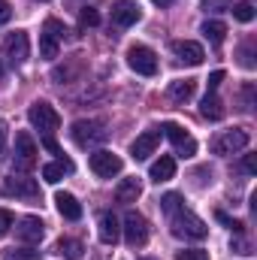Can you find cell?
I'll list each match as a JSON object with an SVG mask.
<instances>
[{
	"label": "cell",
	"mask_w": 257,
	"mask_h": 260,
	"mask_svg": "<svg viewBox=\"0 0 257 260\" xmlns=\"http://www.w3.org/2000/svg\"><path fill=\"white\" fill-rule=\"evenodd\" d=\"M37 167V142L30 139V133H15V170L18 173H30Z\"/></svg>",
	"instance_id": "cell-6"
},
{
	"label": "cell",
	"mask_w": 257,
	"mask_h": 260,
	"mask_svg": "<svg viewBox=\"0 0 257 260\" xmlns=\"http://www.w3.org/2000/svg\"><path fill=\"white\" fill-rule=\"evenodd\" d=\"M88 164H91L94 176H100V179H112V176H118V173H121V167H124L118 154H112V151H103V148H100V151H94Z\"/></svg>",
	"instance_id": "cell-9"
},
{
	"label": "cell",
	"mask_w": 257,
	"mask_h": 260,
	"mask_svg": "<svg viewBox=\"0 0 257 260\" xmlns=\"http://www.w3.org/2000/svg\"><path fill=\"white\" fill-rule=\"evenodd\" d=\"M118 236H121L118 218H115L112 212H103V215H100V242H106V245H115V242H118Z\"/></svg>",
	"instance_id": "cell-18"
},
{
	"label": "cell",
	"mask_w": 257,
	"mask_h": 260,
	"mask_svg": "<svg viewBox=\"0 0 257 260\" xmlns=\"http://www.w3.org/2000/svg\"><path fill=\"white\" fill-rule=\"evenodd\" d=\"M27 121L34 124V127L40 130L43 136H52L55 130L61 127V115H58V109L55 106H49V103H34L30 109H27Z\"/></svg>",
	"instance_id": "cell-2"
},
{
	"label": "cell",
	"mask_w": 257,
	"mask_h": 260,
	"mask_svg": "<svg viewBox=\"0 0 257 260\" xmlns=\"http://www.w3.org/2000/svg\"><path fill=\"white\" fill-rule=\"evenodd\" d=\"M170 227H173V233L182 236V239H206V233H209L206 221H200V218H197L194 212H188L185 206L170 215Z\"/></svg>",
	"instance_id": "cell-1"
},
{
	"label": "cell",
	"mask_w": 257,
	"mask_h": 260,
	"mask_svg": "<svg viewBox=\"0 0 257 260\" xmlns=\"http://www.w3.org/2000/svg\"><path fill=\"white\" fill-rule=\"evenodd\" d=\"M12 224H15V218H12V212H9V209H0V236H6Z\"/></svg>",
	"instance_id": "cell-31"
},
{
	"label": "cell",
	"mask_w": 257,
	"mask_h": 260,
	"mask_svg": "<svg viewBox=\"0 0 257 260\" xmlns=\"http://www.w3.org/2000/svg\"><path fill=\"white\" fill-rule=\"evenodd\" d=\"M37 257H40V251H30V248H18V251L12 248L6 254V260H37Z\"/></svg>",
	"instance_id": "cell-30"
},
{
	"label": "cell",
	"mask_w": 257,
	"mask_h": 260,
	"mask_svg": "<svg viewBox=\"0 0 257 260\" xmlns=\"http://www.w3.org/2000/svg\"><path fill=\"white\" fill-rule=\"evenodd\" d=\"M40 55H43L46 61H55V58H58V40L49 37V34H43V37H40Z\"/></svg>",
	"instance_id": "cell-25"
},
{
	"label": "cell",
	"mask_w": 257,
	"mask_h": 260,
	"mask_svg": "<svg viewBox=\"0 0 257 260\" xmlns=\"http://www.w3.org/2000/svg\"><path fill=\"white\" fill-rule=\"evenodd\" d=\"M239 55H242V67H248V70H251V67H254V58H251V43H245V46H242V52H239Z\"/></svg>",
	"instance_id": "cell-35"
},
{
	"label": "cell",
	"mask_w": 257,
	"mask_h": 260,
	"mask_svg": "<svg viewBox=\"0 0 257 260\" xmlns=\"http://www.w3.org/2000/svg\"><path fill=\"white\" fill-rule=\"evenodd\" d=\"M6 151V121H0V154Z\"/></svg>",
	"instance_id": "cell-41"
},
{
	"label": "cell",
	"mask_w": 257,
	"mask_h": 260,
	"mask_svg": "<svg viewBox=\"0 0 257 260\" xmlns=\"http://www.w3.org/2000/svg\"><path fill=\"white\" fill-rule=\"evenodd\" d=\"M194 91H197V82H194V79H176V82H170V88H167V94H170L173 103H188L194 97Z\"/></svg>",
	"instance_id": "cell-19"
},
{
	"label": "cell",
	"mask_w": 257,
	"mask_h": 260,
	"mask_svg": "<svg viewBox=\"0 0 257 260\" xmlns=\"http://www.w3.org/2000/svg\"><path fill=\"white\" fill-rule=\"evenodd\" d=\"M151 3H157V6H170L173 0H151Z\"/></svg>",
	"instance_id": "cell-42"
},
{
	"label": "cell",
	"mask_w": 257,
	"mask_h": 260,
	"mask_svg": "<svg viewBox=\"0 0 257 260\" xmlns=\"http://www.w3.org/2000/svg\"><path fill=\"white\" fill-rule=\"evenodd\" d=\"M221 82H224V70H215V73L209 76V91H218Z\"/></svg>",
	"instance_id": "cell-36"
},
{
	"label": "cell",
	"mask_w": 257,
	"mask_h": 260,
	"mask_svg": "<svg viewBox=\"0 0 257 260\" xmlns=\"http://www.w3.org/2000/svg\"><path fill=\"white\" fill-rule=\"evenodd\" d=\"M248 130L242 127H233V130H224L221 136H215L212 139V151L215 154H236V151H242L245 145H248Z\"/></svg>",
	"instance_id": "cell-5"
},
{
	"label": "cell",
	"mask_w": 257,
	"mask_h": 260,
	"mask_svg": "<svg viewBox=\"0 0 257 260\" xmlns=\"http://www.w3.org/2000/svg\"><path fill=\"white\" fill-rule=\"evenodd\" d=\"M239 167H242V173H248V176H254V173H257V157H254V154H245Z\"/></svg>",
	"instance_id": "cell-33"
},
{
	"label": "cell",
	"mask_w": 257,
	"mask_h": 260,
	"mask_svg": "<svg viewBox=\"0 0 257 260\" xmlns=\"http://www.w3.org/2000/svg\"><path fill=\"white\" fill-rule=\"evenodd\" d=\"M176 260H209L206 251H200V248H188V251H179Z\"/></svg>",
	"instance_id": "cell-32"
},
{
	"label": "cell",
	"mask_w": 257,
	"mask_h": 260,
	"mask_svg": "<svg viewBox=\"0 0 257 260\" xmlns=\"http://www.w3.org/2000/svg\"><path fill=\"white\" fill-rule=\"evenodd\" d=\"M12 18V9H9V3L6 0H0V24H6Z\"/></svg>",
	"instance_id": "cell-39"
},
{
	"label": "cell",
	"mask_w": 257,
	"mask_h": 260,
	"mask_svg": "<svg viewBox=\"0 0 257 260\" xmlns=\"http://www.w3.org/2000/svg\"><path fill=\"white\" fill-rule=\"evenodd\" d=\"M170 49H173V55H176L182 64H188V67H200V64H203V58H206L203 46H200V43H194V40H176Z\"/></svg>",
	"instance_id": "cell-12"
},
{
	"label": "cell",
	"mask_w": 257,
	"mask_h": 260,
	"mask_svg": "<svg viewBox=\"0 0 257 260\" xmlns=\"http://www.w3.org/2000/svg\"><path fill=\"white\" fill-rule=\"evenodd\" d=\"M70 133H73V142H76V145H82V148L97 145V142H103V139L109 136V130H103V121H91V118H88V121H85V118H82V121H76Z\"/></svg>",
	"instance_id": "cell-3"
},
{
	"label": "cell",
	"mask_w": 257,
	"mask_h": 260,
	"mask_svg": "<svg viewBox=\"0 0 257 260\" xmlns=\"http://www.w3.org/2000/svg\"><path fill=\"white\" fill-rule=\"evenodd\" d=\"M27 55H30V40H27L24 30H15L3 40V58L12 67H21L27 61Z\"/></svg>",
	"instance_id": "cell-4"
},
{
	"label": "cell",
	"mask_w": 257,
	"mask_h": 260,
	"mask_svg": "<svg viewBox=\"0 0 257 260\" xmlns=\"http://www.w3.org/2000/svg\"><path fill=\"white\" fill-rule=\"evenodd\" d=\"M160 209H164L167 215H173L176 209H182V194H167V197H160Z\"/></svg>",
	"instance_id": "cell-26"
},
{
	"label": "cell",
	"mask_w": 257,
	"mask_h": 260,
	"mask_svg": "<svg viewBox=\"0 0 257 260\" xmlns=\"http://www.w3.org/2000/svg\"><path fill=\"white\" fill-rule=\"evenodd\" d=\"M3 194L15 197V200H40V185H37V179L12 176V179L3 182Z\"/></svg>",
	"instance_id": "cell-10"
},
{
	"label": "cell",
	"mask_w": 257,
	"mask_h": 260,
	"mask_svg": "<svg viewBox=\"0 0 257 260\" xmlns=\"http://www.w3.org/2000/svg\"><path fill=\"white\" fill-rule=\"evenodd\" d=\"M43 34H49V37H55V40H64L67 27L58 21V18H49V21H46V27H43Z\"/></svg>",
	"instance_id": "cell-27"
},
{
	"label": "cell",
	"mask_w": 257,
	"mask_h": 260,
	"mask_svg": "<svg viewBox=\"0 0 257 260\" xmlns=\"http://www.w3.org/2000/svg\"><path fill=\"white\" fill-rule=\"evenodd\" d=\"M164 133L170 136V142L176 145V151H179L182 157H194V154H197V142H194V136L185 127H179V124L167 121V124H164Z\"/></svg>",
	"instance_id": "cell-11"
},
{
	"label": "cell",
	"mask_w": 257,
	"mask_h": 260,
	"mask_svg": "<svg viewBox=\"0 0 257 260\" xmlns=\"http://www.w3.org/2000/svg\"><path fill=\"white\" fill-rule=\"evenodd\" d=\"M124 239L130 248H142L148 242V221L139 212H127L124 215Z\"/></svg>",
	"instance_id": "cell-8"
},
{
	"label": "cell",
	"mask_w": 257,
	"mask_h": 260,
	"mask_svg": "<svg viewBox=\"0 0 257 260\" xmlns=\"http://www.w3.org/2000/svg\"><path fill=\"white\" fill-rule=\"evenodd\" d=\"M0 76H3V67H0Z\"/></svg>",
	"instance_id": "cell-43"
},
{
	"label": "cell",
	"mask_w": 257,
	"mask_h": 260,
	"mask_svg": "<svg viewBox=\"0 0 257 260\" xmlns=\"http://www.w3.org/2000/svg\"><path fill=\"white\" fill-rule=\"evenodd\" d=\"M139 194H142V185H139L136 176H133V179H121L118 188H115V200H118V203H136Z\"/></svg>",
	"instance_id": "cell-21"
},
{
	"label": "cell",
	"mask_w": 257,
	"mask_h": 260,
	"mask_svg": "<svg viewBox=\"0 0 257 260\" xmlns=\"http://www.w3.org/2000/svg\"><path fill=\"white\" fill-rule=\"evenodd\" d=\"M203 34H206V40H212L215 46H221L224 37H227V24L224 21H206L203 24Z\"/></svg>",
	"instance_id": "cell-24"
},
{
	"label": "cell",
	"mask_w": 257,
	"mask_h": 260,
	"mask_svg": "<svg viewBox=\"0 0 257 260\" xmlns=\"http://www.w3.org/2000/svg\"><path fill=\"white\" fill-rule=\"evenodd\" d=\"M227 3H230V0H203V9H206V12H209V9H224Z\"/></svg>",
	"instance_id": "cell-38"
},
{
	"label": "cell",
	"mask_w": 257,
	"mask_h": 260,
	"mask_svg": "<svg viewBox=\"0 0 257 260\" xmlns=\"http://www.w3.org/2000/svg\"><path fill=\"white\" fill-rule=\"evenodd\" d=\"M15 233H18V239H24V242H40V239L46 236V227H43V221H40V218L27 215V218H21V221H18Z\"/></svg>",
	"instance_id": "cell-15"
},
{
	"label": "cell",
	"mask_w": 257,
	"mask_h": 260,
	"mask_svg": "<svg viewBox=\"0 0 257 260\" xmlns=\"http://www.w3.org/2000/svg\"><path fill=\"white\" fill-rule=\"evenodd\" d=\"M215 218H218V221H221V224H227V227H230V230H233V233H242V224H239V221H233V218H227V215H224V212H218V215H215Z\"/></svg>",
	"instance_id": "cell-34"
},
{
	"label": "cell",
	"mask_w": 257,
	"mask_h": 260,
	"mask_svg": "<svg viewBox=\"0 0 257 260\" xmlns=\"http://www.w3.org/2000/svg\"><path fill=\"white\" fill-rule=\"evenodd\" d=\"M58 254L64 260H82L85 245H82L79 239H61V242H58Z\"/></svg>",
	"instance_id": "cell-23"
},
{
	"label": "cell",
	"mask_w": 257,
	"mask_h": 260,
	"mask_svg": "<svg viewBox=\"0 0 257 260\" xmlns=\"http://www.w3.org/2000/svg\"><path fill=\"white\" fill-rule=\"evenodd\" d=\"M157 142H160V130H145V133H139V136L133 139V145H130L133 160H145L148 154H154Z\"/></svg>",
	"instance_id": "cell-13"
},
{
	"label": "cell",
	"mask_w": 257,
	"mask_h": 260,
	"mask_svg": "<svg viewBox=\"0 0 257 260\" xmlns=\"http://www.w3.org/2000/svg\"><path fill=\"white\" fill-rule=\"evenodd\" d=\"M251 94H254V85H245V91H242V97H245V109H251V106H254Z\"/></svg>",
	"instance_id": "cell-40"
},
{
	"label": "cell",
	"mask_w": 257,
	"mask_h": 260,
	"mask_svg": "<svg viewBox=\"0 0 257 260\" xmlns=\"http://www.w3.org/2000/svg\"><path fill=\"white\" fill-rule=\"evenodd\" d=\"M200 112H203V118H209V121H221V118H224V103L218 100V94H215V91H209V94L203 97Z\"/></svg>",
	"instance_id": "cell-22"
},
{
	"label": "cell",
	"mask_w": 257,
	"mask_h": 260,
	"mask_svg": "<svg viewBox=\"0 0 257 260\" xmlns=\"http://www.w3.org/2000/svg\"><path fill=\"white\" fill-rule=\"evenodd\" d=\"M127 64H130V70L139 73V76H154V73H157V55H154L148 46H130Z\"/></svg>",
	"instance_id": "cell-7"
},
{
	"label": "cell",
	"mask_w": 257,
	"mask_h": 260,
	"mask_svg": "<svg viewBox=\"0 0 257 260\" xmlns=\"http://www.w3.org/2000/svg\"><path fill=\"white\" fill-rule=\"evenodd\" d=\"M148 176H151V182H170L173 176H176V160L170 157V154H160V160H154L151 164V170H148Z\"/></svg>",
	"instance_id": "cell-17"
},
{
	"label": "cell",
	"mask_w": 257,
	"mask_h": 260,
	"mask_svg": "<svg viewBox=\"0 0 257 260\" xmlns=\"http://www.w3.org/2000/svg\"><path fill=\"white\" fill-rule=\"evenodd\" d=\"M79 21H82L85 27H94V24H100V15H97V9H91V6H85V9L79 12Z\"/></svg>",
	"instance_id": "cell-29"
},
{
	"label": "cell",
	"mask_w": 257,
	"mask_h": 260,
	"mask_svg": "<svg viewBox=\"0 0 257 260\" xmlns=\"http://www.w3.org/2000/svg\"><path fill=\"white\" fill-rule=\"evenodd\" d=\"M139 3L136 0H118L115 6H112V21L118 24V27H130V24H136L139 21Z\"/></svg>",
	"instance_id": "cell-14"
},
{
	"label": "cell",
	"mask_w": 257,
	"mask_h": 260,
	"mask_svg": "<svg viewBox=\"0 0 257 260\" xmlns=\"http://www.w3.org/2000/svg\"><path fill=\"white\" fill-rule=\"evenodd\" d=\"M55 206H58V212L64 215L67 221H79L82 218V206H79V200L73 194H67V191H61V194L55 197Z\"/></svg>",
	"instance_id": "cell-20"
},
{
	"label": "cell",
	"mask_w": 257,
	"mask_h": 260,
	"mask_svg": "<svg viewBox=\"0 0 257 260\" xmlns=\"http://www.w3.org/2000/svg\"><path fill=\"white\" fill-rule=\"evenodd\" d=\"M43 145H46V148H49V151H52V154H58V157H61V154H64V151H61V145H58V142H55V136H43Z\"/></svg>",
	"instance_id": "cell-37"
},
{
	"label": "cell",
	"mask_w": 257,
	"mask_h": 260,
	"mask_svg": "<svg viewBox=\"0 0 257 260\" xmlns=\"http://www.w3.org/2000/svg\"><path fill=\"white\" fill-rule=\"evenodd\" d=\"M73 170H76V167H73V160L61 154V157H58L55 164H46V167H43V179H46L49 185H58V182H61L64 176H70Z\"/></svg>",
	"instance_id": "cell-16"
},
{
	"label": "cell",
	"mask_w": 257,
	"mask_h": 260,
	"mask_svg": "<svg viewBox=\"0 0 257 260\" xmlns=\"http://www.w3.org/2000/svg\"><path fill=\"white\" fill-rule=\"evenodd\" d=\"M233 9V15L239 18V21H251L254 18V6L251 3H236V6H230Z\"/></svg>",
	"instance_id": "cell-28"
}]
</instances>
